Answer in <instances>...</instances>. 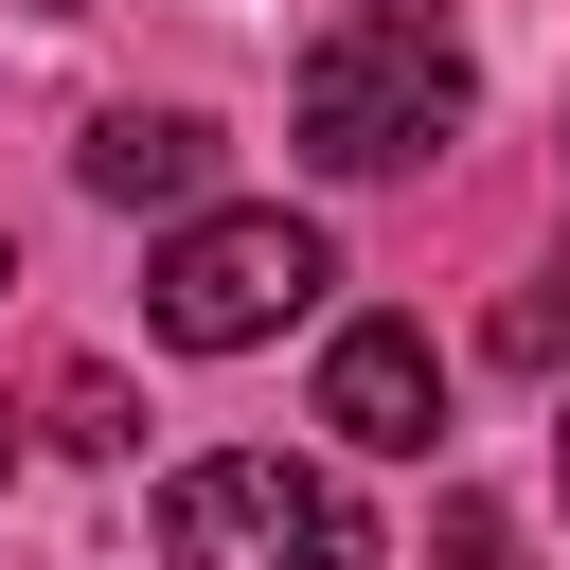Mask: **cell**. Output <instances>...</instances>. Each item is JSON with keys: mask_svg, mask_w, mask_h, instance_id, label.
I'll return each mask as SVG.
<instances>
[{"mask_svg": "<svg viewBox=\"0 0 570 570\" xmlns=\"http://www.w3.org/2000/svg\"><path fill=\"white\" fill-rule=\"evenodd\" d=\"M321 285H338L321 214H285V196H232V214H178V249L142 267V321H160L178 356H249V338H285Z\"/></svg>", "mask_w": 570, "mask_h": 570, "instance_id": "obj_1", "label": "cell"}, {"mask_svg": "<svg viewBox=\"0 0 570 570\" xmlns=\"http://www.w3.org/2000/svg\"><path fill=\"white\" fill-rule=\"evenodd\" d=\"M160 570H374V517L285 445H214L160 481Z\"/></svg>", "mask_w": 570, "mask_h": 570, "instance_id": "obj_2", "label": "cell"}, {"mask_svg": "<svg viewBox=\"0 0 570 570\" xmlns=\"http://www.w3.org/2000/svg\"><path fill=\"white\" fill-rule=\"evenodd\" d=\"M285 125H303L321 178H392V160H428V142L463 125V53H445V36H321Z\"/></svg>", "mask_w": 570, "mask_h": 570, "instance_id": "obj_3", "label": "cell"}, {"mask_svg": "<svg viewBox=\"0 0 570 570\" xmlns=\"http://www.w3.org/2000/svg\"><path fill=\"white\" fill-rule=\"evenodd\" d=\"M321 428H338L356 463H428V428H445V356H428V321H338V356H321Z\"/></svg>", "mask_w": 570, "mask_h": 570, "instance_id": "obj_4", "label": "cell"}, {"mask_svg": "<svg viewBox=\"0 0 570 570\" xmlns=\"http://www.w3.org/2000/svg\"><path fill=\"white\" fill-rule=\"evenodd\" d=\"M71 178H89L107 214H196V196H214V125H196V107H107V125L71 142Z\"/></svg>", "mask_w": 570, "mask_h": 570, "instance_id": "obj_5", "label": "cell"}, {"mask_svg": "<svg viewBox=\"0 0 570 570\" xmlns=\"http://www.w3.org/2000/svg\"><path fill=\"white\" fill-rule=\"evenodd\" d=\"M499 356H517V374H552V356H570V267H534V285L499 303Z\"/></svg>", "mask_w": 570, "mask_h": 570, "instance_id": "obj_6", "label": "cell"}, {"mask_svg": "<svg viewBox=\"0 0 570 570\" xmlns=\"http://www.w3.org/2000/svg\"><path fill=\"white\" fill-rule=\"evenodd\" d=\"M445 570H499V517L481 499H445Z\"/></svg>", "mask_w": 570, "mask_h": 570, "instance_id": "obj_7", "label": "cell"}, {"mask_svg": "<svg viewBox=\"0 0 570 570\" xmlns=\"http://www.w3.org/2000/svg\"><path fill=\"white\" fill-rule=\"evenodd\" d=\"M356 36H428V0H356Z\"/></svg>", "mask_w": 570, "mask_h": 570, "instance_id": "obj_8", "label": "cell"}, {"mask_svg": "<svg viewBox=\"0 0 570 570\" xmlns=\"http://www.w3.org/2000/svg\"><path fill=\"white\" fill-rule=\"evenodd\" d=\"M552 481H570V445H552Z\"/></svg>", "mask_w": 570, "mask_h": 570, "instance_id": "obj_9", "label": "cell"}]
</instances>
